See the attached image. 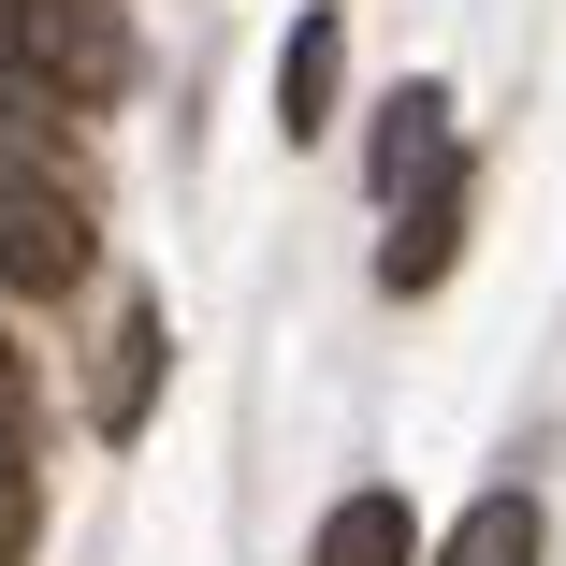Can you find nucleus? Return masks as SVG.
<instances>
[{
  "label": "nucleus",
  "mask_w": 566,
  "mask_h": 566,
  "mask_svg": "<svg viewBox=\"0 0 566 566\" xmlns=\"http://www.w3.org/2000/svg\"><path fill=\"white\" fill-rule=\"evenodd\" d=\"M0 421H15V349H0Z\"/></svg>",
  "instance_id": "9b49d317"
},
{
  "label": "nucleus",
  "mask_w": 566,
  "mask_h": 566,
  "mask_svg": "<svg viewBox=\"0 0 566 566\" xmlns=\"http://www.w3.org/2000/svg\"><path fill=\"white\" fill-rule=\"evenodd\" d=\"M87 276V203L59 189V175H0V291H73Z\"/></svg>",
  "instance_id": "f257e3e1"
},
{
  "label": "nucleus",
  "mask_w": 566,
  "mask_h": 566,
  "mask_svg": "<svg viewBox=\"0 0 566 566\" xmlns=\"http://www.w3.org/2000/svg\"><path fill=\"white\" fill-rule=\"evenodd\" d=\"M146 392H160V305H132V319H117V349H102V421L132 436Z\"/></svg>",
  "instance_id": "6e6552de"
},
{
  "label": "nucleus",
  "mask_w": 566,
  "mask_h": 566,
  "mask_svg": "<svg viewBox=\"0 0 566 566\" xmlns=\"http://www.w3.org/2000/svg\"><path fill=\"white\" fill-rule=\"evenodd\" d=\"M334 87H349V15H305L291 59H276V132H291V146L334 132Z\"/></svg>",
  "instance_id": "20e7f679"
},
{
  "label": "nucleus",
  "mask_w": 566,
  "mask_h": 566,
  "mask_svg": "<svg viewBox=\"0 0 566 566\" xmlns=\"http://www.w3.org/2000/svg\"><path fill=\"white\" fill-rule=\"evenodd\" d=\"M305 566H421V523H407V494H349L319 537H305Z\"/></svg>",
  "instance_id": "423d86ee"
},
{
  "label": "nucleus",
  "mask_w": 566,
  "mask_h": 566,
  "mask_svg": "<svg viewBox=\"0 0 566 566\" xmlns=\"http://www.w3.org/2000/svg\"><path fill=\"white\" fill-rule=\"evenodd\" d=\"M0 87H30V0H0Z\"/></svg>",
  "instance_id": "9d476101"
},
{
  "label": "nucleus",
  "mask_w": 566,
  "mask_h": 566,
  "mask_svg": "<svg viewBox=\"0 0 566 566\" xmlns=\"http://www.w3.org/2000/svg\"><path fill=\"white\" fill-rule=\"evenodd\" d=\"M436 566H537V494H480L436 537Z\"/></svg>",
  "instance_id": "0eeeda50"
},
{
  "label": "nucleus",
  "mask_w": 566,
  "mask_h": 566,
  "mask_svg": "<svg viewBox=\"0 0 566 566\" xmlns=\"http://www.w3.org/2000/svg\"><path fill=\"white\" fill-rule=\"evenodd\" d=\"M30 87L117 102L132 87V15H117V0H30Z\"/></svg>",
  "instance_id": "f03ea898"
},
{
  "label": "nucleus",
  "mask_w": 566,
  "mask_h": 566,
  "mask_svg": "<svg viewBox=\"0 0 566 566\" xmlns=\"http://www.w3.org/2000/svg\"><path fill=\"white\" fill-rule=\"evenodd\" d=\"M15 537H30V465H15V421H0V566H15Z\"/></svg>",
  "instance_id": "1a4fd4ad"
},
{
  "label": "nucleus",
  "mask_w": 566,
  "mask_h": 566,
  "mask_svg": "<svg viewBox=\"0 0 566 566\" xmlns=\"http://www.w3.org/2000/svg\"><path fill=\"white\" fill-rule=\"evenodd\" d=\"M450 248H465V160H450L436 189H407V203H392V248H378V291H436V276H450Z\"/></svg>",
  "instance_id": "7ed1b4c3"
},
{
  "label": "nucleus",
  "mask_w": 566,
  "mask_h": 566,
  "mask_svg": "<svg viewBox=\"0 0 566 566\" xmlns=\"http://www.w3.org/2000/svg\"><path fill=\"white\" fill-rule=\"evenodd\" d=\"M450 175V87H392V117H378V189H436Z\"/></svg>",
  "instance_id": "39448f33"
}]
</instances>
